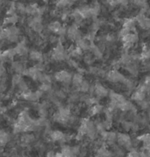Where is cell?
<instances>
[{"label":"cell","mask_w":150,"mask_h":157,"mask_svg":"<svg viewBox=\"0 0 150 157\" xmlns=\"http://www.w3.org/2000/svg\"><path fill=\"white\" fill-rule=\"evenodd\" d=\"M117 142L119 143L120 147H124L127 150L131 149L132 146H133V142H132L130 136L128 134H125V133L120 132V133L117 134Z\"/></svg>","instance_id":"cell-1"},{"label":"cell","mask_w":150,"mask_h":157,"mask_svg":"<svg viewBox=\"0 0 150 157\" xmlns=\"http://www.w3.org/2000/svg\"><path fill=\"white\" fill-rule=\"evenodd\" d=\"M106 79L112 82H124L125 77L119 71L113 69L106 74Z\"/></svg>","instance_id":"cell-2"},{"label":"cell","mask_w":150,"mask_h":157,"mask_svg":"<svg viewBox=\"0 0 150 157\" xmlns=\"http://www.w3.org/2000/svg\"><path fill=\"white\" fill-rule=\"evenodd\" d=\"M148 90L145 87L144 84H140L138 86L137 90L133 92V94L132 95V98L136 102H140L145 99L146 94Z\"/></svg>","instance_id":"cell-3"},{"label":"cell","mask_w":150,"mask_h":157,"mask_svg":"<svg viewBox=\"0 0 150 157\" xmlns=\"http://www.w3.org/2000/svg\"><path fill=\"white\" fill-rule=\"evenodd\" d=\"M136 21L139 25L143 29H150V18L144 13H139L136 16Z\"/></svg>","instance_id":"cell-4"},{"label":"cell","mask_w":150,"mask_h":157,"mask_svg":"<svg viewBox=\"0 0 150 157\" xmlns=\"http://www.w3.org/2000/svg\"><path fill=\"white\" fill-rule=\"evenodd\" d=\"M56 79L59 82H63V83H69L72 80V76L67 71H60L56 74Z\"/></svg>","instance_id":"cell-5"},{"label":"cell","mask_w":150,"mask_h":157,"mask_svg":"<svg viewBox=\"0 0 150 157\" xmlns=\"http://www.w3.org/2000/svg\"><path fill=\"white\" fill-rule=\"evenodd\" d=\"M94 94L96 95L97 97H98V98H104V97H106L107 95H109V91L102 84L97 83L94 86Z\"/></svg>","instance_id":"cell-6"},{"label":"cell","mask_w":150,"mask_h":157,"mask_svg":"<svg viewBox=\"0 0 150 157\" xmlns=\"http://www.w3.org/2000/svg\"><path fill=\"white\" fill-rule=\"evenodd\" d=\"M101 135H102L103 139L106 141H107L109 144H113L117 140V134H116V132H106V131H105V132L101 133Z\"/></svg>","instance_id":"cell-7"},{"label":"cell","mask_w":150,"mask_h":157,"mask_svg":"<svg viewBox=\"0 0 150 157\" xmlns=\"http://www.w3.org/2000/svg\"><path fill=\"white\" fill-rule=\"evenodd\" d=\"M123 28L130 33L135 30V20L133 19H126L123 23Z\"/></svg>","instance_id":"cell-8"},{"label":"cell","mask_w":150,"mask_h":157,"mask_svg":"<svg viewBox=\"0 0 150 157\" xmlns=\"http://www.w3.org/2000/svg\"><path fill=\"white\" fill-rule=\"evenodd\" d=\"M50 138L55 141H62L65 138V135L60 131H54L50 133Z\"/></svg>","instance_id":"cell-9"},{"label":"cell","mask_w":150,"mask_h":157,"mask_svg":"<svg viewBox=\"0 0 150 157\" xmlns=\"http://www.w3.org/2000/svg\"><path fill=\"white\" fill-rule=\"evenodd\" d=\"M10 135L6 132L0 131V145L6 146L10 141Z\"/></svg>","instance_id":"cell-10"},{"label":"cell","mask_w":150,"mask_h":157,"mask_svg":"<svg viewBox=\"0 0 150 157\" xmlns=\"http://www.w3.org/2000/svg\"><path fill=\"white\" fill-rule=\"evenodd\" d=\"M72 82H73V84L76 86V87H79L80 86V84H81L83 81V75L81 74H75L74 75V76L72 77Z\"/></svg>","instance_id":"cell-11"},{"label":"cell","mask_w":150,"mask_h":157,"mask_svg":"<svg viewBox=\"0 0 150 157\" xmlns=\"http://www.w3.org/2000/svg\"><path fill=\"white\" fill-rule=\"evenodd\" d=\"M62 28V25L58 22V21H55L52 22L49 25H48V29L50 31L54 32V33H58L60 31V29Z\"/></svg>","instance_id":"cell-12"},{"label":"cell","mask_w":150,"mask_h":157,"mask_svg":"<svg viewBox=\"0 0 150 157\" xmlns=\"http://www.w3.org/2000/svg\"><path fill=\"white\" fill-rule=\"evenodd\" d=\"M102 110H103V106L101 105L96 104V105L91 106L90 113V115H96V114H98V113H101Z\"/></svg>","instance_id":"cell-13"},{"label":"cell","mask_w":150,"mask_h":157,"mask_svg":"<svg viewBox=\"0 0 150 157\" xmlns=\"http://www.w3.org/2000/svg\"><path fill=\"white\" fill-rule=\"evenodd\" d=\"M125 69H126V70H127L130 74H132V75H137L138 74L137 67H136L135 65H133V63H130V64L126 65V66H125Z\"/></svg>","instance_id":"cell-14"},{"label":"cell","mask_w":150,"mask_h":157,"mask_svg":"<svg viewBox=\"0 0 150 157\" xmlns=\"http://www.w3.org/2000/svg\"><path fill=\"white\" fill-rule=\"evenodd\" d=\"M30 58H31L32 60H33V61L40 62L41 59H42V55L40 53L37 52V51H33V52L30 53Z\"/></svg>","instance_id":"cell-15"},{"label":"cell","mask_w":150,"mask_h":157,"mask_svg":"<svg viewBox=\"0 0 150 157\" xmlns=\"http://www.w3.org/2000/svg\"><path fill=\"white\" fill-rule=\"evenodd\" d=\"M78 88L80 89V90L83 91V92H87V91H90V83H89L87 81H84V80H83Z\"/></svg>","instance_id":"cell-16"},{"label":"cell","mask_w":150,"mask_h":157,"mask_svg":"<svg viewBox=\"0 0 150 157\" xmlns=\"http://www.w3.org/2000/svg\"><path fill=\"white\" fill-rule=\"evenodd\" d=\"M132 126H133V123L129 122V121H124V122H122V127L125 129V131L131 130Z\"/></svg>","instance_id":"cell-17"},{"label":"cell","mask_w":150,"mask_h":157,"mask_svg":"<svg viewBox=\"0 0 150 157\" xmlns=\"http://www.w3.org/2000/svg\"><path fill=\"white\" fill-rule=\"evenodd\" d=\"M127 157H140V155L136 150H131L128 153Z\"/></svg>","instance_id":"cell-18"},{"label":"cell","mask_w":150,"mask_h":157,"mask_svg":"<svg viewBox=\"0 0 150 157\" xmlns=\"http://www.w3.org/2000/svg\"><path fill=\"white\" fill-rule=\"evenodd\" d=\"M140 157H150V151L146 150L143 148V150L140 153Z\"/></svg>","instance_id":"cell-19"},{"label":"cell","mask_w":150,"mask_h":157,"mask_svg":"<svg viewBox=\"0 0 150 157\" xmlns=\"http://www.w3.org/2000/svg\"><path fill=\"white\" fill-rule=\"evenodd\" d=\"M1 76H2V75H0V80H1Z\"/></svg>","instance_id":"cell-20"}]
</instances>
